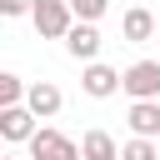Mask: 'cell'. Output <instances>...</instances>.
Returning a JSON list of instances; mask_svg holds the SVG:
<instances>
[{
	"label": "cell",
	"mask_w": 160,
	"mask_h": 160,
	"mask_svg": "<svg viewBox=\"0 0 160 160\" xmlns=\"http://www.w3.org/2000/svg\"><path fill=\"white\" fill-rule=\"evenodd\" d=\"M65 50L75 60H100V30H95V20H75L65 30Z\"/></svg>",
	"instance_id": "cell-5"
},
{
	"label": "cell",
	"mask_w": 160,
	"mask_h": 160,
	"mask_svg": "<svg viewBox=\"0 0 160 160\" xmlns=\"http://www.w3.org/2000/svg\"><path fill=\"white\" fill-rule=\"evenodd\" d=\"M80 90H85L90 100H110V95L120 90V70H115V65H105V60H85Z\"/></svg>",
	"instance_id": "cell-4"
},
{
	"label": "cell",
	"mask_w": 160,
	"mask_h": 160,
	"mask_svg": "<svg viewBox=\"0 0 160 160\" xmlns=\"http://www.w3.org/2000/svg\"><path fill=\"white\" fill-rule=\"evenodd\" d=\"M30 135H35V110H30L25 100H20V105H5V110H0V140H15V145H20V140H30Z\"/></svg>",
	"instance_id": "cell-7"
},
{
	"label": "cell",
	"mask_w": 160,
	"mask_h": 160,
	"mask_svg": "<svg viewBox=\"0 0 160 160\" xmlns=\"http://www.w3.org/2000/svg\"><path fill=\"white\" fill-rule=\"evenodd\" d=\"M0 160H15V155H0Z\"/></svg>",
	"instance_id": "cell-15"
},
{
	"label": "cell",
	"mask_w": 160,
	"mask_h": 160,
	"mask_svg": "<svg viewBox=\"0 0 160 160\" xmlns=\"http://www.w3.org/2000/svg\"><path fill=\"white\" fill-rule=\"evenodd\" d=\"M120 160H160V145L145 140V135H130V140L120 145Z\"/></svg>",
	"instance_id": "cell-11"
},
{
	"label": "cell",
	"mask_w": 160,
	"mask_h": 160,
	"mask_svg": "<svg viewBox=\"0 0 160 160\" xmlns=\"http://www.w3.org/2000/svg\"><path fill=\"white\" fill-rule=\"evenodd\" d=\"M30 5H35V0H0V15H5V20H10V15H30Z\"/></svg>",
	"instance_id": "cell-14"
},
{
	"label": "cell",
	"mask_w": 160,
	"mask_h": 160,
	"mask_svg": "<svg viewBox=\"0 0 160 160\" xmlns=\"http://www.w3.org/2000/svg\"><path fill=\"white\" fill-rule=\"evenodd\" d=\"M25 105L35 110V120H50V115H60L65 95H60L55 80H35V85H25Z\"/></svg>",
	"instance_id": "cell-6"
},
{
	"label": "cell",
	"mask_w": 160,
	"mask_h": 160,
	"mask_svg": "<svg viewBox=\"0 0 160 160\" xmlns=\"http://www.w3.org/2000/svg\"><path fill=\"white\" fill-rule=\"evenodd\" d=\"M30 20H35V30H40L45 40H65V30L75 25L70 0H35V5H30Z\"/></svg>",
	"instance_id": "cell-2"
},
{
	"label": "cell",
	"mask_w": 160,
	"mask_h": 160,
	"mask_svg": "<svg viewBox=\"0 0 160 160\" xmlns=\"http://www.w3.org/2000/svg\"><path fill=\"white\" fill-rule=\"evenodd\" d=\"M20 100H25V80L10 75V70H0V110L5 105H20Z\"/></svg>",
	"instance_id": "cell-12"
},
{
	"label": "cell",
	"mask_w": 160,
	"mask_h": 160,
	"mask_svg": "<svg viewBox=\"0 0 160 160\" xmlns=\"http://www.w3.org/2000/svg\"><path fill=\"white\" fill-rule=\"evenodd\" d=\"M25 145H30V160H80V145H75L70 135L50 130V125H35V135H30Z\"/></svg>",
	"instance_id": "cell-3"
},
{
	"label": "cell",
	"mask_w": 160,
	"mask_h": 160,
	"mask_svg": "<svg viewBox=\"0 0 160 160\" xmlns=\"http://www.w3.org/2000/svg\"><path fill=\"white\" fill-rule=\"evenodd\" d=\"M120 35H125L130 45H145V40L155 35V15H150L145 5H135V10H125V15H120Z\"/></svg>",
	"instance_id": "cell-9"
},
{
	"label": "cell",
	"mask_w": 160,
	"mask_h": 160,
	"mask_svg": "<svg viewBox=\"0 0 160 160\" xmlns=\"http://www.w3.org/2000/svg\"><path fill=\"white\" fill-rule=\"evenodd\" d=\"M155 145H160V140H155Z\"/></svg>",
	"instance_id": "cell-16"
},
{
	"label": "cell",
	"mask_w": 160,
	"mask_h": 160,
	"mask_svg": "<svg viewBox=\"0 0 160 160\" xmlns=\"http://www.w3.org/2000/svg\"><path fill=\"white\" fill-rule=\"evenodd\" d=\"M80 160H120V145L110 130H85L80 135Z\"/></svg>",
	"instance_id": "cell-10"
},
{
	"label": "cell",
	"mask_w": 160,
	"mask_h": 160,
	"mask_svg": "<svg viewBox=\"0 0 160 160\" xmlns=\"http://www.w3.org/2000/svg\"><path fill=\"white\" fill-rule=\"evenodd\" d=\"M130 135H145V140H160V100H130Z\"/></svg>",
	"instance_id": "cell-8"
},
{
	"label": "cell",
	"mask_w": 160,
	"mask_h": 160,
	"mask_svg": "<svg viewBox=\"0 0 160 160\" xmlns=\"http://www.w3.org/2000/svg\"><path fill=\"white\" fill-rule=\"evenodd\" d=\"M110 10V0H70V15L75 20H100Z\"/></svg>",
	"instance_id": "cell-13"
},
{
	"label": "cell",
	"mask_w": 160,
	"mask_h": 160,
	"mask_svg": "<svg viewBox=\"0 0 160 160\" xmlns=\"http://www.w3.org/2000/svg\"><path fill=\"white\" fill-rule=\"evenodd\" d=\"M120 90L130 100H160V60H135L120 70Z\"/></svg>",
	"instance_id": "cell-1"
}]
</instances>
